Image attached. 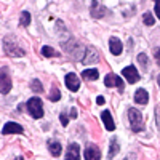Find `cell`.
I'll use <instances>...</instances> for the list:
<instances>
[{
    "label": "cell",
    "instance_id": "obj_1",
    "mask_svg": "<svg viewBox=\"0 0 160 160\" xmlns=\"http://www.w3.org/2000/svg\"><path fill=\"white\" fill-rule=\"evenodd\" d=\"M3 50L8 56H24L26 51L18 42V38L15 35H7L3 38Z\"/></svg>",
    "mask_w": 160,
    "mask_h": 160
},
{
    "label": "cell",
    "instance_id": "obj_2",
    "mask_svg": "<svg viewBox=\"0 0 160 160\" xmlns=\"http://www.w3.org/2000/svg\"><path fill=\"white\" fill-rule=\"evenodd\" d=\"M128 120H130V125H131V130L133 131H142L144 130V120H142V115L138 109H130L128 111Z\"/></svg>",
    "mask_w": 160,
    "mask_h": 160
},
{
    "label": "cell",
    "instance_id": "obj_3",
    "mask_svg": "<svg viewBox=\"0 0 160 160\" xmlns=\"http://www.w3.org/2000/svg\"><path fill=\"white\" fill-rule=\"evenodd\" d=\"M28 111L29 114L34 117V118H42L43 117V106H42V101L40 98H31L28 101Z\"/></svg>",
    "mask_w": 160,
    "mask_h": 160
},
{
    "label": "cell",
    "instance_id": "obj_4",
    "mask_svg": "<svg viewBox=\"0 0 160 160\" xmlns=\"http://www.w3.org/2000/svg\"><path fill=\"white\" fill-rule=\"evenodd\" d=\"M83 64H95L99 61V51L95 47H87L85 50V56H83Z\"/></svg>",
    "mask_w": 160,
    "mask_h": 160
},
{
    "label": "cell",
    "instance_id": "obj_5",
    "mask_svg": "<svg viewBox=\"0 0 160 160\" xmlns=\"http://www.w3.org/2000/svg\"><path fill=\"white\" fill-rule=\"evenodd\" d=\"M123 77H125V80H128L130 83H135L136 80H139V74H138V71H136L135 66L123 68Z\"/></svg>",
    "mask_w": 160,
    "mask_h": 160
},
{
    "label": "cell",
    "instance_id": "obj_6",
    "mask_svg": "<svg viewBox=\"0 0 160 160\" xmlns=\"http://www.w3.org/2000/svg\"><path fill=\"white\" fill-rule=\"evenodd\" d=\"M101 158V151L95 144H90L85 149V160H99Z\"/></svg>",
    "mask_w": 160,
    "mask_h": 160
},
{
    "label": "cell",
    "instance_id": "obj_7",
    "mask_svg": "<svg viewBox=\"0 0 160 160\" xmlns=\"http://www.w3.org/2000/svg\"><path fill=\"white\" fill-rule=\"evenodd\" d=\"M66 87H68L71 91H77L80 88V80L75 74H68L66 75Z\"/></svg>",
    "mask_w": 160,
    "mask_h": 160
},
{
    "label": "cell",
    "instance_id": "obj_8",
    "mask_svg": "<svg viewBox=\"0 0 160 160\" xmlns=\"http://www.w3.org/2000/svg\"><path fill=\"white\" fill-rule=\"evenodd\" d=\"M104 85L106 87H118V88H122L123 87V80H120V77L115 75V74H109V75H106V78H104Z\"/></svg>",
    "mask_w": 160,
    "mask_h": 160
},
{
    "label": "cell",
    "instance_id": "obj_9",
    "mask_svg": "<svg viewBox=\"0 0 160 160\" xmlns=\"http://www.w3.org/2000/svg\"><path fill=\"white\" fill-rule=\"evenodd\" d=\"M0 90H2L3 95L10 93V90H11V80H10V75L7 74L5 68H2V82H0Z\"/></svg>",
    "mask_w": 160,
    "mask_h": 160
},
{
    "label": "cell",
    "instance_id": "obj_10",
    "mask_svg": "<svg viewBox=\"0 0 160 160\" xmlns=\"http://www.w3.org/2000/svg\"><path fill=\"white\" fill-rule=\"evenodd\" d=\"M66 160H80V148L78 144H71L66 152Z\"/></svg>",
    "mask_w": 160,
    "mask_h": 160
},
{
    "label": "cell",
    "instance_id": "obj_11",
    "mask_svg": "<svg viewBox=\"0 0 160 160\" xmlns=\"http://www.w3.org/2000/svg\"><path fill=\"white\" fill-rule=\"evenodd\" d=\"M106 13H108V10H106L102 5H99L96 0H93V3H91V15H93V18H102Z\"/></svg>",
    "mask_w": 160,
    "mask_h": 160
},
{
    "label": "cell",
    "instance_id": "obj_12",
    "mask_svg": "<svg viewBox=\"0 0 160 160\" xmlns=\"http://www.w3.org/2000/svg\"><path fill=\"white\" fill-rule=\"evenodd\" d=\"M101 118H102V122H104V127L108 131H114L115 130V123H114V120H112V115L109 111H104L101 114Z\"/></svg>",
    "mask_w": 160,
    "mask_h": 160
},
{
    "label": "cell",
    "instance_id": "obj_13",
    "mask_svg": "<svg viewBox=\"0 0 160 160\" xmlns=\"http://www.w3.org/2000/svg\"><path fill=\"white\" fill-rule=\"evenodd\" d=\"M109 48H111V51H112V55H120L122 53V50H123V45H122V42H120L118 38H115V37H112L111 40H109Z\"/></svg>",
    "mask_w": 160,
    "mask_h": 160
},
{
    "label": "cell",
    "instance_id": "obj_14",
    "mask_svg": "<svg viewBox=\"0 0 160 160\" xmlns=\"http://www.w3.org/2000/svg\"><path fill=\"white\" fill-rule=\"evenodd\" d=\"M135 101H136L138 104H148V101H149V93L146 91L144 88L136 90V91H135Z\"/></svg>",
    "mask_w": 160,
    "mask_h": 160
},
{
    "label": "cell",
    "instance_id": "obj_15",
    "mask_svg": "<svg viewBox=\"0 0 160 160\" xmlns=\"http://www.w3.org/2000/svg\"><path fill=\"white\" fill-rule=\"evenodd\" d=\"M22 127L15 123V122H8L5 127H3V135H10V133H22Z\"/></svg>",
    "mask_w": 160,
    "mask_h": 160
},
{
    "label": "cell",
    "instance_id": "obj_16",
    "mask_svg": "<svg viewBox=\"0 0 160 160\" xmlns=\"http://www.w3.org/2000/svg\"><path fill=\"white\" fill-rule=\"evenodd\" d=\"M48 148H50V152L55 155V157H58L61 154V142H58V141H50L48 142Z\"/></svg>",
    "mask_w": 160,
    "mask_h": 160
},
{
    "label": "cell",
    "instance_id": "obj_17",
    "mask_svg": "<svg viewBox=\"0 0 160 160\" xmlns=\"http://www.w3.org/2000/svg\"><path fill=\"white\" fill-rule=\"evenodd\" d=\"M98 75H99V74H98L96 69H87V71L82 72V77H83L85 80H96Z\"/></svg>",
    "mask_w": 160,
    "mask_h": 160
},
{
    "label": "cell",
    "instance_id": "obj_18",
    "mask_svg": "<svg viewBox=\"0 0 160 160\" xmlns=\"http://www.w3.org/2000/svg\"><path fill=\"white\" fill-rule=\"evenodd\" d=\"M118 141H117V138H114L112 141H111V148H109V158L112 160L115 155H117V152H118Z\"/></svg>",
    "mask_w": 160,
    "mask_h": 160
},
{
    "label": "cell",
    "instance_id": "obj_19",
    "mask_svg": "<svg viewBox=\"0 0 160 160\" xmlns=\"http://www.w3.org/2000/svg\"><path fill=\"white\" fill-rule=\"evenodd\" d=\"M138 62L142 66V69H144V71H148V68H149V59H148V55H144V53H139V55H138Z\"/></svg>",
    "mask_w": 160,
    "mask_h": 160
},
{
    "label": "cell",
    "instance_id": "obj_20",
    "mask_svg": "<svg viewBox=\"0 0 160 160\" xmlns=\"http://www.w3.org/2000/svg\"><path fill=\"white\" fill-rule=\"evenodd\" d=\"M19 21H21V24L24 26V28H28V26L31 24V15H29L28 11H22V13H21V19H19Z\"/></svg>",
    "mask_w": 160,
    "mask_h": 160
},
{
    "label": "cell",
    "instance_id": "obj_21",
    "mask_svg": "<svg viewBox=\"0 0 160 160\" xmlns=\"http://www.w3.org/2000/svg\"><path fill=\"white\" fill-rule=\"evenodd\" d=\"M31 88L35 93H42L43 91V87H42V83H40L38 80H32V82H31Z\"/></svg>",
    "mask_w": 160,
    "mask_h": 160
},
{
    "label": "cell",
    "instance_id": "obj_22",
    "mask_svg": "<svg viewBox=\"0 0 160 160\" xmlns=\"http://www.w3.org/2000/svg\"><path fill=\"white\" fill-rule=\"evenodd\" d=\"M142 21H144V24H146V26H152V24L155 22V19H154V16L151 15V13H144Z\"/></svg>",
    "mask_w": 160,
    "mask_h": 160
},
{
    "label": "cell",
    "instance_id": "obj_23",
    "mask_svg": "<svg viewBox=\"0 0 160 160\" xmlns=\"http://www.w3.org/2000/svg\"><path fill=\"white\" fill-rule=\"evenodd\" d=\"M42 53H43V56H47V58H51V56H56V51L53 50L51 47H43V48H42Z\"/></svg>",
    "mask_w": 160,
    "mask_h": 160
},
{
    "label": "cell",
    "instance_id": "obj_24",
    "mask_svg": "<svg viewBox=\"0 0 160 160\" xmlns=\"http://www.w3.org/2000/svg\"><path fill=\"white\" fill-rule=\"evenodd\" d=\"M59 98H61L59 90H58V88H53V90H51V93H50V99H51V101H58Z\"/></svg>",
    "mask_w": 160,
    "mask_h": 160
},
{
    "label": "cell",
    "instance_id": "obj_25",
    "mask_svg": "<svg viewBox=\"0 0 160 160\" xmlns=\"http://www.w3.org/2000/svg\"><path fill=\"white\" fill-rule=\"evenodd\" d=\"M155 15L160 19V0H155Z\"/></svg>",
    "mask_w": 160,
    "mask_h": 160
},
{
    "label": "cell",
    "instance_id": "obj_26",
    "mask_svg": "<svg viewBox=\"0 0 160 160\" xmlns=\"http://www.w3.org/2000/svg\"><path fill=\"white\" fill-rule=\"evenodd\" d=\"M59 118H61V123L66 127V125H68V115H66V114H61L59 115Z\"/></svg>",
    "mask_w": 160,
    "mask_h": 160
},
{
    "label": "cell",
    "instance_id": "obj_27",
    "mask_svg": "<svg viewBox=\"0 0 160 160\" xmlns=\"http://www.w3.org/2000/svg\"><path fill=\"white\" fill-rule=\"evenodd\" d=\"M154 56H155V61H157V64L160 66V48H157V50H155V55H154Z\"/></svg>",
    "mask_w": 160,
    "mask_h": 160
},
{
    "label": "cell",
    "instance_id": "obj_28",
    "mask_svg": "<svg viewBox=\"0 0 160 160\" xmlns=\"http://www.w3.org/2000/svg\"><path fill=\"white\" fill-rule=\"evenodd\" d=\"M155 115H157V127H158V130H160V109L155 111Z\"/></svg>",
    "mask_w": 160,
    "mask_h": 160
},
{
    "label": "cell",
    "instance_id": "obj_29",
    "mask_svg": "<svg viewBox=\"0 0 160 160\" xmlns=\"http://www.w3.org/2000/svg\"><path fill=\"white\" fill-rule=\"evenodd\" d=\"M96 102H98V104H104V98H102V96H98V98H96Z\"/></svg>",
    "mask_w": 160,
    "mask_h": 160
},
{
    "label": "cell",
    "instance_id": "obj_30",
    "mask_svg": "<svg viewBox=\"0 0 160 160\" xmlns=\"http://www.w3.org/2000/svg\"><path fill=\"white\" fill-rule=\"evenodd\" d=\"M135 158H136V155H135V154H130L128 157H125V160H135Z\"/></svg>",
    "mask_w": 160,
    "mask_h": 160
},
{
    "label": "cell",
    "instance_id": "obj_31",
    "mask_svg": "<svg viewBox=\"0 0 160 160\" xmlns=\"http://www.w3.org/2000/svg\"><path fill=\"white\" fill-rule=\"evenodd\" d=\"M71 115H72V118H74V117H77V111H75V109H72V111H71Z\"/></svg>",
    "mask_w": 160,
    "mask_h": 160
},
{
    "label": "cell",
    "instance_id": "obj_32",
    "mask_svg": "<svg viewBox=\"0 0 160 160\" xmlns=\"http://www.w3.org/2000/svg\"><path fill=\"white\" fill-rule=\"evenodd\" d=\"M157 82H158V87H160V74H158V77H157Z\"/></svg>",
    "mask_w": 160,
    "mask_h": 160
},
{
    "label": "cell",
    "instance_id": "obj_33",
    "mask_svg": "<svg viewBox=\"0 0 160 160\" xmlns=\"http://www.w3.org/2000/svg\"><path fill=\"white\" fill-rule=\"evenodd\" d=\"M16 160H22V158H21V157H18V158H16Z\"/></svg>",
    "mask_w": 160,
    "mask_h": 160
}]
</instances>
